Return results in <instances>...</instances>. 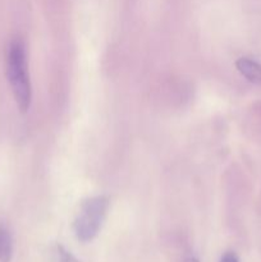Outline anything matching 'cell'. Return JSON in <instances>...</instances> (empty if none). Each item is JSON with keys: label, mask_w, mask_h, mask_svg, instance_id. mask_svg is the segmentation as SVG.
Instances as JSON below:
<instances>
[{"label": "cell", "mask_w": 261, "mask_h": 262, "mask_svg": "<svg viewBox=\"0 0 261 262\" xmlns=\"http://www.w3.org/2000/svg\"><path fill=\"white\" fill-rule=\"evenodd\" d=\"M13 256V238L9 229L0 224V262H10Z\"/></svg>", "instance_id": "obj_4"}, {"label": "cell", "mask_w": 261, "mask_h": 262, "mask_svg": "<svg viewBox=\"0 0 261 262\" xmlns=\"http://www.w3.org/2000/svg\"><path fill=\"white\" fill-rule=\"evenodd\" d=\"M220 262H240L238 260L237 255L233 252H227L224 253V255L222 256V258H220Z\"/></svg>", "instance_id": "obj_6"}, {"label": "cell", "mask_w": 261, "mask_h": 262, "mask_svg": "<svg viewBox=\"0 0 261 262\" xmlns=\"http://www.w3.org/2000/svg\"><path fill=\"white\" fill-rule=\"evenodd\" d=\"M184 262H200L199 260H197L194 256H189V257H187L186 260H184Z\"/></svg>", "instance_id": "obj_7"}, {"label": "cell", "mask_w": 261, "mask_h": 262, "mask_svg": "<svg viewBox=\"0 0 261 262\" xmlns=\"http://www.w3.org/2000/svg\"><path fill=\"white\" fill-rule=\"evenodd\" d=\"M56 251H58L59 261L60 262H79L71 252H68L63 246H58Z\"/></svg>", "instance_id": "obj_5"}, {"label": "cell", "mask_w": 261, "mask_h": 262, "mask_svg": "<svg viewBox=\"0 0 261 262\" xmlns=\"http://www.w3.org/2000/svg\"><path fill=\"white\" fill-rule=\"evenodd\" d=\"M7 74L15 102L22 113H26L31 106L32 90L30 76L27 72V55L26 46L20 40L10 42L7 58Z\"/></svg>", "instance_id": "obj_1"}, {"label": "cell", "mask_w": 261, "mask_h": 262, "mask_svg": "<svg viewBox=\"0 0 261 262\" xmlns=\"http://www.w3.org/2000/svg\"><path fill=\"white\" fill-rule=\"evenodd\" d=\"M238 72L245 77L247 81L255 84H261V64L248 58L238 59L235 63Z\"/></svg>", "instance_id": "obj_3"}, {"label": "cell", "mask_w": 261, "mask_h": 262, "mask_svg": "<svg viewBox=\"0 0 261 262\" xmlns=\"http://www.w3.org/2000/svg\"><path fill=\"white\" fill-rule=\"evenodd\" d=\"M109 199L106 196H96L87 199L81 206L78 216L73 224L74 234L81 242H91L99 234L106 216Z\"/></svg>", "instance_id": "obj_2"}]
</instances>
